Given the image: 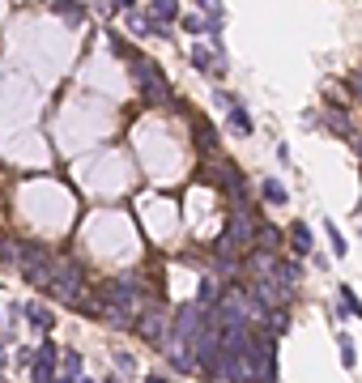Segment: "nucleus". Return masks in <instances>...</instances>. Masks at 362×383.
<instances>
[{
  "instance_id": "1",
  "label": "nucleus",
  "mask_w": 362,
  "mask_h": 383,
  "mask_svg": "<svg viewBox=\"0 0 362 383\" xmlns=\"http://www.w3.org/2000/svg\"><path fill=\"white\" fill-rule=\"evenodd\" d=\"M81 286H86V268L72 260V255H56L52 264V281H47V294L68 302V306H81Z\"/></svg>"
},
{
  "instance_id": "2",
  "label": "nucleus",
  "mask_w": 362,
  "mask_h": 383,
  "mask_svg": "<svg viewBox=\"0 0 362 383\" xmlns=\"http://www.w3.org/2000/svg\"><path fill=\"white\" fill-rule=\"evenodd\" d=\"M256 235H260V222L252 217V209H230L226 230H222V239H217V247H222V251H252Z\"/></svg>"
},
{
  "instance_id": "3",
  "label": "nucleus",
  "mask_w": 362,
  "mask_h": 383,
  "mask_svg": "<svg viewBox=\"0 0 362 383\" xmlns=\"http://www.w3.org/2000/svg\"><path fill=\"white\" fill-rule=\"evenodd\" d=\"M277 337H256L252 332V383H277Z\"/></svg>"
},
{
  "instance_id": "4",
  "label": "nucleus",
  "mask_w": 362,
  "mask_h": 383,
  "mask_svg": "<svg viewBox=\"0 0 362 383\" xmlns=\"http://www.w3.org/2000/svg\"><path fill=\"white\" fill-rule=\"evenodd\" d=\"M52 264H56V255L47 251V247H39V243H30V247H21V277L30 281V286H43L47 290V281H52Z\"/></svg>"
},
{
  "instance_id": "5",
  "label": "nucleus",
  "mask_w": 362,
  "mask_h": 383,
  "mask_svg": "<svg viewBox=\"0 0 362 383\" xmlns=\"http://www.w3.org/2000/svg\"><path fill=\"white\" fill-rule=\"evenodd\" d=\"M94 298H103V302H119V306H128V311H137V302H141V286H137V277H111L99 286V294Z\"/></svg>"
},
{
  "instance_id": "6",
  "label": "nucleus",
  "mask_w": 362,
  "mask_h": 383,
  "mask_svg": "<svg viewBox=\"0 0 362 383\" xmlns=\"http://www.w3.org/2000/svg\"><path fill=\"white\" fill-rule=\"evenodd\" d=\"M132 328H137V332H141V337L150 341V345H162V341H166V337L175 332V324L166 320V311H158V306H154V311H145V315H141Z\"/></svg>"
},
{
  "instance_id": "7",
  "label": "nucleus",
  "mask_w": 362,
  "mask_h": 383,
  "mask_svg": "<svg viewBox=\"0 0 362 383\" xmlns=\"http://www.w3.org/2000/svg\"><path fill=\"white\" fill-rule=\"evenodd\" d=\"M56 357H60V349H56L52 341H43V345L34 349L30 379H34V383H56Z\"/></svg>"
},
{
  "instance_id": "8",
  "label": "nucleus",
  "mask_w": 362,
  "mask_h": 383,
  "mask_svg": "<svg viewBox=\"0 0 362 383\" xmlns=\"http://www.w3.org/2000/svg\"><path fill=\"white\" fill-rule=\"evenodd\" d=\"M192 141H197V149L205 153V158H217V149H222V137H217V128L205 115L192 119Z\"/></svg>"
},
{
  "instance_id": "9",
  "label": "nucleus",
  "mask_w": 362,
  "mask_h": 383,
  "mask_svg": "<svg viewBox=\"0 0 362 383\" xmlns=\"http://www.w3.org/2000/svg\"><path fill=\"white\" fill-rule=\"evenodd\" d=\"M94 311H99L111 328H128V324H137V320H132V311H128V306H119V302H103V298H94Z\"/></svg>"
},
{
  "instance_id": "10",
  "label": "nucleus",
  "mask_w": 362,
  "mask_h": 383,
  "mask_svg": "<svg viewBox=\"0 0 362 383\" xmlns=\"http://www.w3.org/2000/svg\"><path fill=\"white\" fill-rule=\"evenodd\" d=\"M128 72L137 77V86H150V81H158V77H162V68L154 60H145V56H132L128 60Z\"/></svg>"
},
{
  "instance_id": "11",
  "label": "nucleus",
  "mask_w": 362,
  "mask_h": 383,
  "mask_svg": "<svg viewBox=\"0 0 362 383\" xmlns=\"http://www.w3.org/2000/svg\"><path fill=\"white\" fill-rule=\"evenodd\" d=\"M21 311H26V315H30V324H34V328H43V332L56 324V320H52V311H47L43 302H21Z\"/></svg>"
},
{
  "instance_id": "12",
  "label": "nucleus",
  "mask_w": 362,
  "mask_h": 383,
  "mask_svg": "<svg viewBox=\"0 0 362 383\" xmlns=\"http://www.w3.org/2000/svg\"><path fill=\"white\" fill-rule=\"evenodd\" d=\"M264 320H269V332H273V337H285V332H290V311H285V306L264 311Z\"/></svg>"
},
{
  "instance_id": "13",
  "label": "nucleus",
  "mask_w": 362,
  "mask_h": 383,
  "mask_svg": "<svg viewBox=\"0 0 362 383\" xmlns=\"http://www.w3.org/2000/svg\"><path fill=\"white\" fill-rule=\"evenodd\" d=\"M222 294H226V290H222V281H217V277H205V281H201V298H197V302L213 306V302H222Z\"/></svg>"
},
{
  "instance_id": "14",
  "label": "nucleus",
  "mask_w": 362,
  "mask_h": 383,
  "mask_svg": "<svg viewBox=\"0 0 362 383\" xmlns=\"http://www.w3.org/2000/svg\"><path fill=\"white\" fill-rule=\"evenodd\" d=\"M141 98H145V102H166V98H171L166 77H158V81H150V86H141Z\"/></svg>"
},
{
  "instance_id": "15",
  "label": "nucleus",
  "mask_w": 362,
  "mask_h": 383,
  "mask_svg": "<svg viewBox=\"0 0 362 383\" xmlns=\"http://www.w3.org/2000/svg\"><path fill=\"white\" fill-rule=\"evenodd\" d=\"M179 21H183V30H188V35H205V30H209V35H217V26H213L209 17H197V13H188V17H179Z\"/></svg>"
},
{
  "instance_id": "16",
  "label": "nucleus",
  "mask_w": 362,
  "mask_h": 383,
  "mask_svg": "<svg viewBox=\"0 0 362 383\" xmlns=\"http://www.w3.org/2000/svg\"><path fill=\"white\" fill-rule=\"evenodd\" d=\"M230 128L239 137H252V119H248V111L239 107V102H230Z\"/></svg>"
},
{
  "instance_id": "17",
  "label": "nucleus",
  "mask_w": 362,
  "mask_h": 383,
  "mask_svg": "<svg viewBox=\"0 0 362 383\" xmlns=\"http://www.w3.org/2000/svg\"><path fill=\"white\" fill-rule=\"evenodd\" d=\"M188 60L197 64V68H205V72H209V68H213V72H222V60H213L205 47H192V51H188Z\"/></svg>"
},
{
  "instance_id": "18",
  "label": "nucleus",
  "mask_w": 362,
  "mask_h": 383,
  "mask_svg": "<svg viewBox=\"0 0 362 383\" xmlns=\"http://www.w3.org/2000/svg\"><path fill=\"white\" fill-rule=\"evenodd\" d=\"M56 9L64 13V21H68V26H81V21H86V9L77 5V0H56Z\"/></svg>"
},
{
  "instance_id": "19",
  "label": "nucleus",
  "mask_w": 362,
  "mask_h": 383,
  "mask_svg": "<svg viewBox=\"0 0 362 383\" xmlns=\"http://www.w3.org/2000/svg\"><path fill=\"white\" fill-rule=\"evenodd\" d=\"M290 243L299 247V255H307V251H311V230H307L303 222H294V226H290Z\"/></svg>"
},
{
  "instance_id": "20",
  "label": "nucleus",
  "mask_w": 362,
  "mask_h": 383,
  "mask_svg": "<svg viewBox=\"0 0 362 383\" xmlns=\"http://www.w3.org/2000/svg\"><path fill=\"white\" fill-rule=\"evenodd\" d=\"M0 264H21V243L17 239H0Z\"/></svg>"
},
{
  "instance_id": "21",
  "label": "nucleus",
  "mask_w": 362,
  "mask_h": 383,
  "mask_svg": "<svg viewBox=\"0 0 362 383\" xmlns=\"http://www.w3.org/2000/svg\"><path fill=\"white\" fill-rule=\"evenodd\" d=\"M260 196L269 200V204H285V188L277 184V179H264V184H260Z\"/></svg>"
},
{
  "instance_id": "22",
  "label": "nucleus",
  "mask_w": 362,
  "mask_h": 383,
  "mask_svg": "<svg viewBox=\"0 0 362 383\" xmlns=\"http://www.w3.org/2000/svg\"><path fill=\"white\" fill-rule=\"evenodd\" d=\"M197 5L205 9V17L217 26V30H222V13H226V9H222V0H197Z\"/></svg>"
},
{
  "instance_id": "23",
  "label": "nucleus",
  "mask_w": 362,
  "mask_h": 383,
  "mask_svg": "<svg viewBox=\"0 0 362 383\" xmlns=\"http://www.w3.org/2000/svg\"><path fill=\"white\" fill-rule=\"evenodd\" d=\"M154 13L162 21H179V5H175V0H154Z\"/></svg>"
},
{
  "instance_id": "24",
  "label": "nucleus",
  "mask_w": 362,
  "mask_h": 383,
  "mask_svg": "<svg viewBox=\"0 0 362 383\" xmlns=\"http://www.w3.org/2000/svg\"><path fill=\"white\" fill-rule=\"evenodd\" d=\"M324 124H328V128H332V132H336V137H354V132H350V119H345V115H341V111H332V115H328V119H324Z\"/></svg>"
},
{
  "instance_id": "25",
  "label": "nucleus",
  "mask_w": 362,
  "mask_h": 383,
  "mask_svg": "<svg viewBox=\"0 0 362 383\" xmlns=\"http://www.w3.org/2000/svg\"><path fill=\"white\" fill-rule=\"evenodd\" d=\"M336 294H341V302H345V311H354V315L362 320V302L354 298V290H350V286H336Z\"/></svg>"
},
{
  "instance_id": "26",
  "label": "nucleus",
  "mask_w": 362,
  "mask_h": 383,
  "mask_svg": "<svg viewBox=\"0 0 362 383\" xmlns=\"http://www.w3.org/2000/svg\"><path fill=\"white\" fill-rule=\"evenodd\" d=\"M107 39H111V51H115V56H119V60H132V56H137V51H132V47H128V43H124V39H119V35H115V30H111V35H107Z\"/></svg>"
},
{
  "instance_id": "27",
  "label": "nucleus",
  "mask_w": 362,
  "mask_h": 383,
  "mask_svg": "<svg viewBox=\"0 0 362 383\" xmlns=\"http://www.w3.org/2000/svg\"><path fill=\"white\" fill-rule=\"evenodd\" d=\"M256 243H264V247H273V251H277V247H281V235H277L273 226H260V235H256Z\"/></svg>"
},
{
  "instance_id": "28",
  "label": "nucleus",
  "mask_w": 362,
  "mask_h": 383,
  "mask_svg": "<svg viewBox=\"0 0 362 383\" xmlns=\"http://www.w3.org/2000/svg\"><path fill=\"white\" fill-rule=\"evenodd\" d=\"M328 243H332V255H345V235L332 226V217H328Z\"/></svg>"
},
{
  "instance_id": "29",
  "label": "nucleus",
  "mask_w": 362,
  "mask_h": 383,
  "mask_svg": "<svg viewBox=\"0 0 362 383\" xmlns=\"http://www.w3.org/2000/svg\"><path fill=\"white\" fill-rule=\"evenodd\" d=\"M64 371L77 379V375H81V353H64Z\"/></svg>"
},
{
  "instance_id": "30",
  "label": "nucleus",
  "mask_w": 362,
  "mask_h": 383,
  "mask_svg": "<svg viewBox=\"0 0 362 383\" xmlns=\"http://www.w3.org/2000/svg\"><path fill=\"white\" fill-rule=\"evenodd\" d=\"M341 362H345V366L358 362V353H354V341H350V337H341Z\"/></svg>"
},
{
  "instance_id": "31",
  "label": "nucleus",
  "mask_w": 362,
  "mask_h": 383,
  "mask_svg": "<svg viewBox=\"0 0 362 383\" xmlns=\"http://www.w3.org/2000/svg\"><path fill=\"white\" fill-rule=\"evenodd\" d=\"M115 371H128V375H132V371H137V357H132V353H115Z\"/></svg>"
},
{
  "instance_id": "32",
  "label": "nucleus",
  "mask_w": 362,
  "mask_h": 383,
  "mask_svg": "<svg viewBox=\"0 0 362 383\" xmlns=\"http://www.w3.org/2000/svg\"><path fill=\"white\" fill-rule=\"evenodd\" d=\"M111 5H115L119 13H132V9H137V0H111Z\"/></svg>"
},
{
  "instance_id": "33",
  "label": "nucleus",
  "mask_w": 362,
  "mask_h": 383,
  "mask_svg": "<svg viewBox=\"0 0 362 383\" xmlns=\"http://www.w3.org/2000/svg\"><path fill=\"white\" fill-rule=\"evenodd\" d=\"M350 90H354V98L362 102V72H358V77H350Z\"/></svg>"
},
{
  "instance_id": "34",
  "label": "nucleus",
  "mask_w": 362,
  "mask_h": 383,
  "mask_svg": "<svg viewBox=\"0 0 362 383\" xmlns=\"http://www.w3.org/2000/svg\"><path fill=\"white\" fill-rule=\"evenodd\" d=\"M77 383H94V379H86V375H77Z\"/></svg>"
},
{
  "instance_id": "35",
  "label": "nucleus",
  "mask_w": 362,
  "mask_h": 383,
  "mask_svg": "<svg viewBox=\"0 0 362 383\" xmlns=\"http://www.w3.org/2000/svg\"><path fill=\"white\" fill-rule=\"evenodd\" d=\"M0 366H5V349H0Z\"/></svg>"
},
{
  "instance_id": "36",
  "label": "nucleus",
  "mask_w": 362,
  "mask_h": 383,
  "mask_svg": "<svg viewBox=\"0 0 362 383\" xmlns=\"http://www.w3.org/2000/svg\"><path fill=\"white\" fill-rule=\"evenodd\" d=\"M60 383H77V379H60Z\"/></svg>"
}]
</instances>
